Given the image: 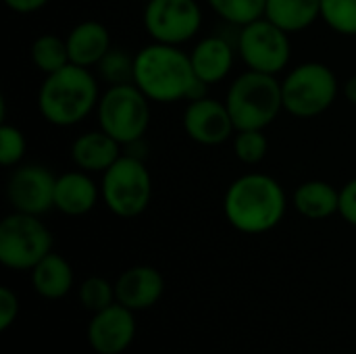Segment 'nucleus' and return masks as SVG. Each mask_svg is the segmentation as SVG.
<instances>
[{
  "label": "nucleus",
  "mask_w": 356,
  "mask_h": 354,
  "mask_svg": "<svg viewBox=\"0 0 356 354\" xmlns=\"http://www.w3.org/2000/svg\"><path fill=\"white\" fill-rule=\"evenodd\" d=\"M134 83L156 104L196 100L207 96L209 88L196 77L190 52L161 42H150L134 54Z\"/></svg>",
  "instance_id": "1"
},
{
  "label": "nucleus",
  "mask_w": 356,
  "mask_h": 354,
  "mask_svg": "<svg viewBox=\"0 0 356 354\" xmlns=\"http://www.w3.org/2000/svg\"><path fill=\"white\" fill-rule=\"evenodd\" d=\"M227 223L248 236L275 230L288 213L284 186L267 173H246L234 179L223 198Z\"/></svg>",
  "instance_id": "2"
},
{
  "label": "nucleus",
  "mask_w": 356,
  "mask_h": 354,
  "mask_svg": "<svg viewBox=\"0 0 356 354\" xmlns=\"http://www.w3.org/2000/svg\"><path fill=\"white\" fill-rule=\"evenodd\" d=\"M98 75L92 69L69 63L67 67L44 75L38 90V111L54 127H73L96 113L100 100Z\"/></svg>",
  "instance_id": "3"
},
{
  "label": "nucleus",
  "mask_w": 356,
  "mask_h": 354,
  "mask_svg": "<svg viewBox=\"0 0 356 354\" xmlns=\"http://www.w3.org/2000/svg\"><path fill=\"white\" fill-rule=\"evenodd\" d=\"M225 104L238 129H267L284 111L277 75L246 69L227 88Z\"/></svg>",
  "instance_id": "4"
},
{
  "label": "nucleus",
  "mask_w": 356,
  "mask_h": 354,
  "mask_svg": "<svg viewBox=\"0 0 356 354\" xmlns=\"http://www.w3.org/2000/svg\"><path fill=\"white\" fill-rule=\"evenodd\" d=\"M342 86L334 69L319 61H307L292 67L282 79L284 111L296 119H315L330 111L338 100Z\"/></svg>",
  "instance_id": "5"
},
{
  "label": "nucleus",
  "mask_w": 356,
  "mask_h": 354,
  "mask_svg": "<svg viewBox=\"0 0 356 354\" xmlns=\"http://www.w3.org/2000/svg\"><path fill=\"white\" fill-rule=\"evenodd\" d=\"M96 119L98 127L125 148L144 140L150 127V100L134 81L106 86L96 106Z\"/></svg>",
  "instance_id": "6"
},
{
  "label": "nucleus",
  "mask_w": 356,
  "mask_h": 354,
  "mask_svg": "<svg viewBox=\"0 0 356 354\" xmlns=\"http://www.w3.org/2000/svg\"><path fill=\"white\" fill-rule=\"evenodd\" d=\"M100 196L119 219L140 217L152 200V177L146 163L123 152L100 179Z\"/></svg>",
  "instance_id": "7"
},
{
  "label": "nucleus",
  "mask_w": 356,
  "mask_h": 354,
  "mask_svg": "<svg viewBox=\"0 0 356 354\" xmlns=\"http://www.w3.org/2000/svg\"><path fill=\"white\" fill-rule=\"evenodd\" d=\"M52 252V234L38 215L13 211L0 223V263L13 271H31Z\"/></svg>",
  "instance_id": "8"
},
{
  "label": "nucleus",
  "mask_w": 356,
  "mask_h": 354,
  "mask_svg": "<svg viewBox=\"0 0 356 354\" xmlns=\"http://www.w3.org/2000/svg\"><path fill=\"white\" fill-rule=\"evenodd\" d=\"M236 50L248 69L269 75H280L288 69L292 58L290 33L271 23L267 17L240 27Z\"/></svg>",
  "instance_id": "9"
},
{
  "label": "nucleus",
  "mask_w": 356,
  "mask_h": 354,
  "mask_svg": "<svg viewBox=\"0 0 356 354\" xmlns=\"http://www.w3.org/2000/svg\"><path fill=\"white\" fill-rule=\"evenodd\" d=\"M202 8L196 0H148L142 23L152 42L181 46L192 42L202 27Z\"/></svg>",
  "instance_id": "10"
},
{
  "label": "nucleus",
  "mask_w": 356,
  "mask_h": 354,
  "mask_svg": "<svg viewBox=\"0 0 356 354\" xmlns=\"http://www.w3.org/2000/svg\"><path fill=\"white\" fill-rule=\"evenodd\" d=\"M56 175L44 165H17L6 182V198L13 211L44 215L54 209Z\"/></svg>",
  "instance_id": "11"
},
{
  "label": "nucleus",
  "mask_w": 356,
  "mask_h": 354,
  "mask_svg": "<svg viewBox=\"0 0 356 354\" xmlns=\"http://www.w3.org/2000/svg\"><path fill=\"white\" fill-rule=\"evenodd\" d=\"M181 125L188 138L202 146L225 144L236 134V125L232 121L225 100L211 98L209 94L196 100H188Z\"/></svg>",
  "instance_id": "12"
},
{
  "label": "nucleus",
  "mask_w": 356,
  "mask_h": 354,
  "mask_svg": "<svg viewBox=\"0 0 356 354\" xmlns=\"http://www.w3.org/2000/svg\"><path fill=\"white\" fill-rule=\"evenodd\" d=\"M136 338L134 311L115 303L92 315L88 325V342L98 354H121Z\"/></svg>",
  "instance_id": "13"
},
{
  "label": "nucleus",
  "mask_w": 356,
  "mask_h": 354,
  "mask_svg": "<svg viewBox=\"0 0 356 354\" xmlns=\"http://www.w3.org/2000/svg\"><path fill=\"white\" fill-rule=\"evenodd\" d=\"M165 292L163 275L148 265H138L125 269L115 282L117 303L136 311H144L154 307Z\"/></svg>",
  "instance_id": "14"
},
{
  "label": "nucleus",
  "mask_w": 356,
  "mask_h": 354,
  "mask_svg": "<svg viewBox=\"0 0 356 354\" xmlns=\"http://www.w3.org/2000/svg\"><path fill=\"white\" fill-rule=\"evenodd\" d=\"M236 52L238 50L227 38L207 35V38H200L190 50V63H192L196 77L202 83L215 86V83H221L232 73Z\"/></svg>",
  "instance_id": "15"
},
{
  "label": "nucleus",
  "mask_w": 356,
  "mask_h": 354,
  "mask_svg": "<svg viewBox=\"0 0 356 354\" xmlns=\"http://www.w3.org/2000/svg\"><path fill=\"white\" fill-rule=\"evenodd\" d=\"M100 196V186L92 179L90 173L75 169L56 177L54 186V209L67 217L88 215Z\"/></svg>",
  "instance_id": "16"
},
{
  "label": "nucleus",
  "mask_w": 356,
  "mask_h": 354,
  "mask_svg": "<svg viewBox=\"0 0 356 354\" xmlns=\"http://www.w3.org/2000/svg\"><path fill=\"white\" fill-rule=\"evenodd\" d=\"M121 154L123 146L100 127L83 131L71 144V161L75 169H81L90 175H102Z\"/></svg>",
  "instance_id": "17"
},
{
  "label": "nucleus",
  "mask_w": 356,
  "mask_h": 354,
  "mask_svg": "<svg viewBox=\"0 0 356 354\" xmlns=\"http://www.w3.org/2000/svg\"><path fill=\"white\" fill-rule=\"evenodd\" d=\"M67 50H69V61L73 65L92 69L96 67L102 56L113 48L111 44V33L106 25L94 19H86L77 23L69 33H67Z\"/></svg>",
  "instance_id": "18"
},
{
  "label": "nucleus",
  "mask_w": 356,
  "mask_h": 354,
  "mask_svg": "<svg viewBox=\"0 0 356 354\" xmlns=\"http://www.w3.org/2000/svg\"><path fill=\"white\" fill-rule=\"evenodd\" d=\"M292 207L309 221H325L338 215L340 190L323 179L302 182L292 194Z\"/></svg>",
  "instance_id": "19"
},
{
  "label": "nucleus",
  "mask_w": 356,
  "mask_h": 354,
  "mask_svg": "<svg viewBox=\"0 0 356 354\" xmlns=\"http://www.w3.org/2000/svg\"><path fill=\"white\" fill-rule=\"evenodd\" d=\"M73 267L56 252H48L31 269V286L46 300H60L73 288Z\"/></svg>",
  "instance_id": "20"
},
{
  "label": "nucleus",
  "mask_w": 356,
  "mask_h": 354,
  "mask_svg": "<svg viewBox=\"0 0 356 354\" xmlns=\"http://www.w3.org/2000/svg\"><path fill=\"white\" fill-rule=\"evenodd\" d=\"M265 17L284 31L298 33L321 19V0H267Z\"/></svg>",
  "instance_id": "21"
},
{
  "label": "nucleus",
  "mask_w": 356,
  "mask_h": 354,
  "mask_svg": "<svg viewBox=\"0 0 356 354\" xmlns=\"http://www.w3.org/2000/svg\"><path fill=\"white\" fill-rule=\"evenodd\" d=\"M29 56H31V63L35 65V69H40L44 75H50L71 63L69 50H67V40L56 33L38 35L31 42Z\"/></svg>",
  "instance_id": "22"
},
{
  "label": "nucleus",
  "mask_w": 356,
  "mask_h": 354,
  "mask_svg": "<svg viewBox=\"0 0 356 354\" xmlns=\"http://www.w3.org/2000/svg\"><path fill=\"white\" fill-rule=\"evenodd\" d=\"M211 10L229 25L244 27L265 17L267 0H207Z\"/></svg>",
  "instance_id": "23"
},
{
  "label": "nucleus",
  "mask_w": 356,
  "mask_h": 354,
  "mask_svg": "<svg viewBox=\"0 0 356 354\" xmlns=\"http://www.w3.org/2000/svg\"><path fill=\"white\" fill-rule=\"evenodd\" d=\"M100 81L106 86L131 83L134 81V56L123 48H111L102 61L94 67Z\"/></svg>",
  "instance_id": "24"
},
{
  "label": "nucleus",
  "mask_w": 356,
  "mask_h": 354,
  "mask_svg": "<svg viewBox=\"0 0 356 354\" xmlns=\"http://www.w3.org/2000/svg\"><path fill=\"white\" fill-rule=\"evenodd\" d=\"M321 21L340 35H356V0H321Z\"/></svg>",
  "instance_id": "25"
},
{
  "label": "nucleus",
  "mask_w": 356,
  "mask_h": 354,
  "mask_svg": "<svg viewBox=\"0 0 356 354\" xmlns=\"http://www.w3.org/2000/svg\"><path fill=\"white\" fill-rule=\"evenodd\" d=\"M269 152L265 129H238L234 134V154L244 165H259Z\"/></svg>",
  "instance_id": "26"
},
{
  "label": "nucleus",
  "mask_w": 356,
  "mask_h": 354,
  "mask_svg": "<svg viewBox=\"0 0 356 354\" xmlns=\"http://www.w3.org/2000/svg\"><path fill=\"white\" fill-rule=\"evenodd\" d=\"M79 303L83 309H88L92 315L115 305L117 303V294H115V284H111L104 277L92 275L88 280L81 282L79 286Z\"/></svg>",
  "instance_id": "27"
},
{
  "label": "nucleus",
  "mask_w": 356,
  "mask_h": 354,
  "mask_svg": "<svg viewBox=\"0 0 356 354\" xmlns=\"http://www.w3.org/2000/svg\"><path fill=\"white\" fill-rule=\"evenodd\" d=\"M25 152H27L25 134L17 125L2 121V125H0V163L4 167H17V165H21Z\"/></svg>",
  "instance_id": "28"
},
{
  "label": "nucleus",
  "mask_w": 356,
  "mask_h": 354,
  "mask_svg": "<svg viewBox=\"0 0 356 354\" xmlns=\"http://www.w3.org/2000/svg\"><path fill=\"white\" fill-rule=\"evenodd\" d=\"M17 315H19V298L10 288L2 286L0 288V332H6L17 319Z\"/></svg>",
  "instance_id": "29"
},
{
  "label": "nucleus",
  "mask_w": 356,
  "mask_h": 354,
  "mask_svg": "<svg viewBox=\"0 0 356 354\" xmlns=\"http://www.w3.org/2000/svg\"><path fill=\"white\" fill-rule=\"evenodd\" d=\"M338 215L348 223L356 227V177L348 179L340 188V209Z\"/></svg>",
  "instance_id": "30"
},
{
  "label": "nucleus",
  "mask_w": 356,
  "mask_h": 354,
  "mask_svg": "<svg viewBox=\"0 0 356 354\" xmlns=\"http://www.w3.org/2000/svg\"><path fill=\"white\" fill-rule=\"evenodd\" d=\"M50 0H4V4L13 10V13H19V15H29V13H35L40 8H44Z\"/></svg>",
  "instance_id": "31"
},
{
  "label": "nucleus",
  "mask_w": 356,
  "mask_h": 354,
  "mask_svg": "<svg viewBox=\"0 0 356 354\" xmlns=\"http://www.w3.org/2000/svg\"><path fill=\"white\" fill-rule=\"evenodd\" d=\"M342 94H344V98H346L350 104H355L356 106V75L348 77V79L342 83Z\"/></svg>",
  "instance_id": "32"
}]
</instances>
